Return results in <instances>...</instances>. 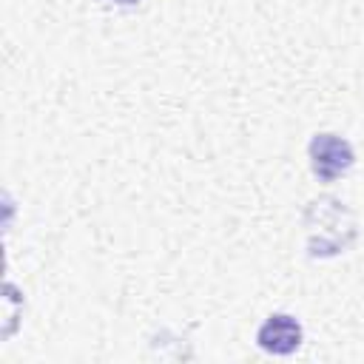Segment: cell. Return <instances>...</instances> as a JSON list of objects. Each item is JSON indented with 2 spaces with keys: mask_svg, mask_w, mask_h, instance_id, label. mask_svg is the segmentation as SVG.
<instances>
[{
  "mask_svg": "<svg viewBox=\"0 0 364 364\" xmlns=\"http://www.w3.org/2000/svg\"><path fill=\"white\" fill-rule=\"evenodd\" d=\"M321 219L327 222V228L318 233V239H310V256H333V253H344V247H350V236H355V228H333L336 222H341L344 213H350L338 199H330V196H321L316 202H310Z\"/></svg>",
  "mask_w": 364,
  "mask_h": 364,
  "instance_id": "cell-2",
  "label": "cell"
},
{
  "mask_svg": "<svg viewBox=\"0 0 364 364\" xmlns=\"http://www.w3.org/2000/svg\"><path fill=\"white\" fill-rule=\"evenodd\" d=\"M307 156L310 171L321 182H336L355 165V151L341 134H313V139L307 142Z\"/></svg>",
  "mask_w": 364,
  "mask_h": 364,
  "instance_id": "cell-1",
  "label": "cell"
},
{
  "mask_svg": "<svg viewBox=\"0 0 364 364\" xmlns=\"http://www.w3.org/2000/svg\"><path fill=\"white\" fill-rule=\"evenodd\" d=\"M301 341L304 330L290 313H270L256 330V344L270 355H290L301 347Z\"/></svg>",
  "mask_w": 364,
  "mask_h": 364,
  "instance_id": "cell-3",
  "label": "cell"
},
{
  "mask_svg": "<svg viewBox=\"0 0 364 364\" xmlns=\"http://www.w3.org/2000/svg\"><path fill=\"white\" fill-rule=\"evenodd\" d=\"M102 3H114V6H134L139 0H102Z\"/></svg>",
  "mask_w": 364,
  "mask_h": 364,
  "instance_id": "cell-4",
  "label": "cell"
}]
</instances>
